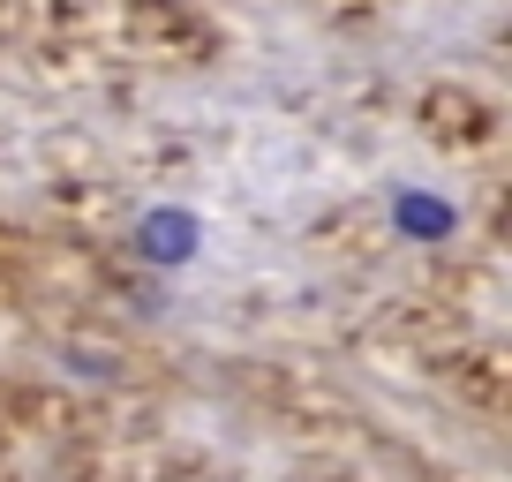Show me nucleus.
Wrapping results in <instances>:
<instances>
[{"label":"nucleus","instance_id":"f257e3e1","mask_svg":"<svg viewBox=\"0 0 512 482\" xmlns=\"http://www.w3.org/2000/svg\"><path fill=\"white\" fill-rule=\"evenodd\" d=\"M400 219H407V226H422V234H437V226H445L452 211H437V204H422V196H407V204H400Z\"/></svg>","mask_w":512,"mask_h":482}]
</instances>
